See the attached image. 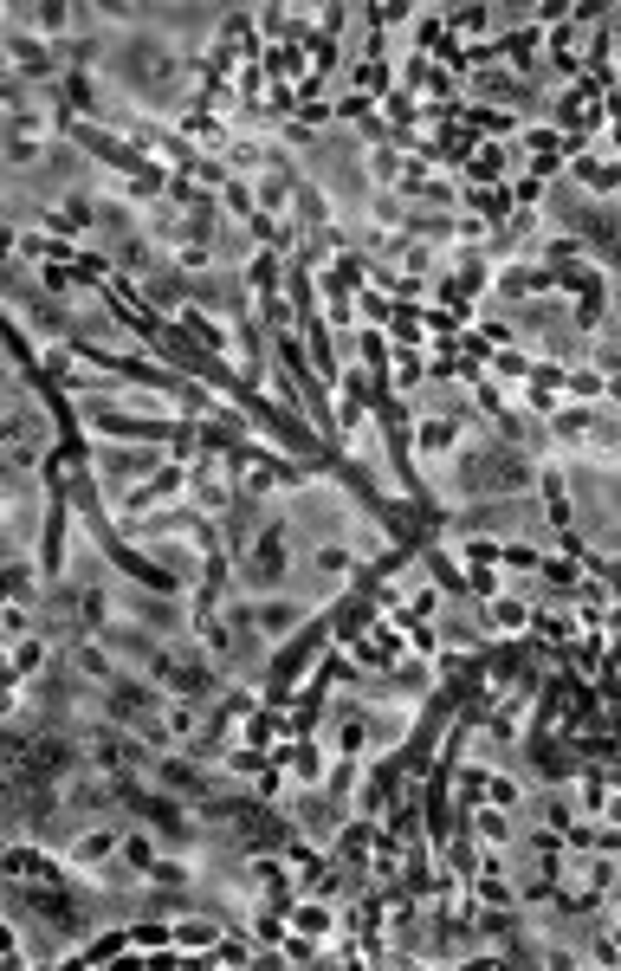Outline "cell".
<instances>
[{"label":"cell","instance_id":"7402d4cb","mask_svg":"<svg viewBox=\"0 0 621 971\" xmlns=\"http://www.w3.org/2000/svg\"><path fill=\"white\" fill-rule=\"evenodd\" d=\"M486 803H499V810H518V784H512V777H486Z\"/></svg>","mask_w":621,"mask_h":971},{"label":"cell","instance_id":"603a6c76","mask_svg":"<svg viewBox=\"0 0 621 971\" xmlns=\"http://www.w3.org/2000/svg\"><path fill=\"white\" fill-rule=\"evenodd\" d=\"M576 52H583V26H557V59L576 65Z\"/></svg>","mask_w":621,"mask_h":971},{"label":"cell","instance_id":"d6986e66","mask_svg":"<svg viewBox=\"0 0 621 971\" xmlns=\"http://www.w3.org/2000/svg\"><path fill=\"white\" fill-rule=\"evenodd\" d=\"M440 641H453V648H479V622H473V615H447V622H440Z\"/></svg>","mask_w":621,"mask_h":971},{"label":"cell","instance_id":"8fae6325","mask_svg":"<svg viewBox=\"0 0 621 971\" xmlns=\"http://www.w3.org/2000/svg\"><path fill=\"white\" fill-rule=\"evenodd\" d=\"M123 868H136V874H156L162 868L156 836H149V829H123Z\"/></svg>","mask_w":621,"mask_h":971},{"label":"cell","instance_id":"7a4b0ae2","mask_svg":"<svg viewBox=\"0 0 621 971\" xmlns=\"http://www.w3.org/2000/svg\"><path fill=\"white\" fill-rule=\"evenodd\" d=\"M246 628L259 641H285L292 628H305V603L298 596H259V603H246Z\"/></svg>","mask_w":621,"mask_h":971},{"label":"cell","instance_id":"2e32d148","mask_svg":"<svg viewBox=\"0 0 621 971\" xmlns=\"http://www.w3.org/2000/svg\"><path fill=\"white\" fill-rule=\"evenodd\" d=\"M214 939H220L214 920H175L169 926V946H214Z\"/></svg>","mask_w":621,"mask_h":971},{"label":"cell","instance_id":"5bb4252c","mask_svg":"<svg viewBox=\"0 0 621 971\" xmlns=\"http://www.w3.org/2000/svg\"><path fill=\"white\" fill-rule=\"evenodd\" d=\"M33 583H39L33 557H13V564H7V596H13V603H39V590H33Z\"/></svg>","mask_w":621,"mask_h":971},{"label":"cell","instance_id":"ac0fdd59","mask_svg":"<svg viewBox=\"0 0 621 971\" xmlns=\"http://www.w3.org/2000/svg\"><path fill=\"white\" fill-rule=\"evenodd\" d=\"M292 926L311 933V939H324L330 933V907H324V900H305V907H292Z\"/></svg>","mask_w":621,"mask_h":971},{"label":"cell","instance_id":"5b68a950","mask_svg":"<svg viewBox=\"0 0 621 971\" xmlns=\"http://www.w3.org/2000/svg\"><path fill=\"white\" fill-rule=\"evenodd\" d=\"M233 473L227 467H220V460H201V467H195V512H207V518H220V512H227V505H233Z\"/></svg>","mask_w":621,"mask_h":971},{"label":"cell","instance_id":"52a82bcc","mask_svg":"<svg viewBox=\"0 0 621 971\" xmlns=\"http://www.w3.org/2000/svg\"><path fill=\"white\" fill-rule=\"evenodd\" d=\"M550 285H557V279H550L544 266H524V259H512V266L499 272V298H544Z\"/></svg>","mask_w":621,"mask_h":971},{"label":"cell","instance_id":"f1b7e54d","mask_svg":"<svg viewBox=\"0 0 621 971\" xmlns=\"http://www.w3.org/2000/svg\"><path fill=\"white\" fill-rule=\"evenodd\" d=\"M259 162H266V149H259V143H240V149H233V169H259Z\"/></svg>","mask_w":621,"mask_h":971},{"label":"cell","instance_id":"d4e9b609","mask_svg":"<svg viewBox=\"0 0 621 971\" xmlns=\"http://www.w3.org/2000/svg\"><path fill=\"white\" fill-rule=\"evenodd\" d=\"M298 784H317V777H324V751H298Z\"/></svg>","mask_w":621,"mask_h":971},{"label":"cell","instance_id":"44dd1931","mask_svg":"<svg viewBox=\"0 0 621 971\" xmlns=\"http://www.w3.org/2000/svg\"><path fill=\"white\" fill-rule=\"evenodd\" d=\"M363 169H369V182H376V188H389V182H402V175H395V169H402V156H395V149H376V156H369V162H363Z\"/></svg>","mask_w":621,"mask_h":971},{"label":"cell","instance_id":"1f68e13d","mask_svg":"<svg viewBox=\"0 0 621 971\" xmlns=\"http://www.w3.org/2000/svg\"><path fill=\"white\" fill-rule=\"evenodd\" d=\"M609 33H615V39H621V7H615V13H609Z\"/></svg>","mask_w":621,"mask_h":971},{"label":"cell","instance_id":"7c38bea8","mask_svg":"<svg viewBox=\"0 0 621 971\" xmlns=\"http://www.w3.org/2000/svg\"><path fill=\"white\" fill-rule=\"evenodd\" d=\"M311 570H317V577H350V570H356V551L343 538H324V544H317V557H311Z\"/></svg>","mask_w":621,"mask_h":971},{"label":"cell","instance_id":"ba28073f","mask_svg":"<svg viewBox=\"0 0 621 971\" xmlns=\"http://www.w3.org/2000/svg\"><path fill=\"white\" fill-rule=\"evenodd\" d=\"M162 738H169V745H195L201 738V713H195V700H162Z\"/></svg>","mask_w":621,"mask_h":971},{"label":"cell","instance_id":"4fadbf2b","mask_svg":"<svg viewBox=\"0 0 621 971\" xmlns=\"http://www.w3.org/2000/svg\"><path fill=\"white\" fill-rule=\"evenodd\" d=\"M563 389H570L576 402H602V395H609V376H602L596 363H583V369H570V376H563Z\"/></svg>","mask_w":621,"mask_h":971},{"label":"cell","instance_id":"cb8c5ba5","mask_svg":"<svg viewBox=\"0 0 621 971\" xmlns=\"http://www.w3.org/2000/svg\"><path fill=\"white\" fill-rule=\"evenodd\" d=\"M259 318H266L272 331H285V324H292V311H285V298L272 292V298H259Z\"/></svg>","mask_w":621,"mask_h":971},{"label":"cell","instance_id":"4316f807","mask_svg":"<svg viewBox=\"0 0 621 971\" xmlns=\"http://www.w3.org/2000/svg\"><path fill=\"white\" fill-rule=\"evenodd\" d=\"M544 823H550V829L563 836V829L576 823V816H570V803H563V797H544Z\"/></svg>","mask_w":621,"mask_h":971},{"label":"cell","instance_id":"83f0119b","mask_svg":"<svg viewBox=\"0 0 621 971\" xmlns=\"http://www.w3.org/2000/svg\"><path fill=\"white\" fill-rule=\"evenodd\" d=\"M479 900H486V907H512V887H505V881H492V874H486V881H479Z\"/></svg>","mask_w":621,"mask_h":971},{"label":"cell","instance_id":"277c9868","mask_svg":"<svg viewBox=\"0 0 621 971\" xmlns=\"http://www.w3.org/2000/svg\"><path fill=\"white\" fill-rule=\"evenodd\" d=\"M414 447H421V460L460 454V421H453V415H421V421H414Z\"/></svg>","mask_w":621,"mask_h":971},{"label":"cell","instance_id":"3957f363","mask_svg":"<svg viewBox=\"0 0 621 971\" xmlns=\"http://www.w3.org/2000/svg\"><path fill=\"white\" fill-rule=\"evenodd\" d=\"M65 667H72L78 680H91V687H110V680H117V648H110V641H72Z\"/></svg>","mask_w":621,"mask_h":971},{"label":"cell","instance_id":"9c48e42d","mask_svg":"<svg viewBox=\"0 0 621 971\" xmlns=\"http://www.w3.org/2000/svg\"><path fill=\"white\" fill-rule=\"evenodd\" d=\"M466 829H473V842H492V849L512 842V816H505L499 803H473V810H466Z\"/></svg>","mask_w":621,"mask_h":971},{"label":"cell","instance_id":"f546056e","mask_svg":"<svg viewBox=\"0 0 621 971\" xmlns=\"http://www.w3.org/2000/svg\"><path fill=\"white\" fill-rule=\"evenodd\" d=\"M26 628H33V615H26V603H13L7 609V635H26Z\"/></svg>","mask_w":621,"mask_h":971},{"label":"cell","instance_id":"ffe728a7","mask_svg":"<svg viewBox=\"0 0 621 971\" xmlns=\"http://www.w3.org/2000/svg\"><path fill=\"white\" fill-rule=\"evenodd\" d=\"M143 298H149L156 311H175V305H182V292L169 285V272H149V279H143Z\"/></svg>","mask_w":621,"mask_h":971},{"label":"cell","instance_id":"6da1fadb","mask_svg":"<svg viewBox=\"0 0 621 971\" xmlns=\"http://www.w3.org/2000/svg\"><path fill=\"white\" fill-rule=\"evenodd\" d=\"M285 570H292V544H285V525H259L253 531V544L240 551V590H279L285 583Z\"/></svg>","mask_w":621,"mask_h":971},{"label":"cell","instance_id":"484cf974","mask_svg":"<svg viewBox=\"0 0 621 971\" xmlns=\"http://www.w3.org/2000/svg\"><path fill=\"white\" fill-rule=\"evenodd\" d=\"M214 959L220 965H253V952H246L240 939H214Z\"/></svg>","mask_w":621,"mask_h":971},{"label":"cell","instance_id":"30bf717a","mask_svg":"<svg viewBox=\"0 0 621 971\" xmlns=\"http://www.w3.org/2000/svg\"><path fill=\"white\" fill-rule=\"evenodd\" d=\"M292 816H298V829H305V836H330V829H337V810H330L317 790H305V797L292 803Z\"/></svg>","mask_w":621,"mask_h":971},{"label":"cell","instance_id":"9a60e30c","mask_svg":"<svg viewBox=\"0 0 621 971\" xmlns=\"http://www.w3.org/2000/svg\"><path fill=\"white\" fill-rule=\"evenodd\" d=\"M246 285H253L259 298H272V292H279V259H272V253H253V259H246Z\"/></svg>","mask_w":621,"mask_h":971},{"label":"cell","instance_id":"8992f818","mask_svg":"<svg viewBox=\"0 0 621 971\" xmlns=\"http://www.w3.org/2000/svg\"><path fill=\"white\" fill-rule=\"evenodd\" d=\"M98 473L117 486V480H130V473H162V467H156V454H143V447H98Z\"/></svg>","mask_w":621,"mask_h":971},{"label":"cell","instance_id":"4dcf8cb0","mask_svg":"<svg viewBox=\"0 0 621 971\" xmlns=\"http://www.w3.org/2000/svg\"><path fill=\"white\" fill-rule=\"evenodd\" d=\"M602 816H609V823L621 829V797H609V803H602Z\"/></svg>","mask_w":621,"mask_h":971},{"label":"cell","instance_id":"e0dca14e","mask_svg":"<svg viewBox=\"0 0 621 971\" xmlns=\"http://www.w3.org/2000/svg\"><path fill=\"white\" fill-rule=\"evenodd\" d=\"M524 622H531V603H524V596H492V628L512 635V628H524Z\"/></svg>","mask_w":621,"mask_h":971}]
</instances>
